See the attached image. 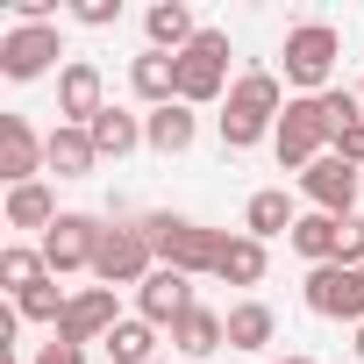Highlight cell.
<instances>
[{
    "instance_id": "obj_18",
    "label": "cell",
    "mask_w": 364,
    "mask_h": 364,
    "mask_svg": "<svg viewBox=\"0 0 364 364\" xmlns=\"http://www.w3.org/2000/svg\"><path fill=\"white\" fill-rule=\"evenodd\" d=\"M43 157H50V171H58V178H86V171L100 164L93 136H86V129H72V122H58V129L43 136Z\"/></svg>"
},
{
    "instance_id": "obj_9",
    "label": "cell",
    "mask_w": 364,
    "mask_h": 364,
    "mask_svg": "<svg viewBox=\"0 0 364 364\" xmlns=\"http://www.w3.org/2000/svg\"><path fill=\"white\" fill-rule=\"evenodd\" d=\"M300 193H307L314 215H357V164H343L336 150L314 157V164L300 171Z\"/></svg>"
},
{
    "instance_id": "obj_26",
    "label": "cell",
    "mask_w": 364,
    "mask_h": 364,
    "mask_svg": "<svg viewBox=\"0 0 364 364\" xmlns=\"http://www.w3.org/2000/svg\"><path fill=\"white\" fill-rule=\"evenodd\" d=\"M100 350H107L114 364H157V328H150L143 314H136V321H114V336H107Z\"/></svg>"
},
{
    "instance_id": "obj_6",
    "label": "cell",
    "mask_w": 364,
    "mask_h": 364,
    "mask_svg": "<svg viewBox=\"0 0 364 364\" xmlns=\"http://www.w3.org/2000/svg\"><path fill=\"white\" fill-rule=\"evenodd\" d=\"M150 236H143V222H122V229H107L100 236V257H93V279L100 286H143L150 279Z\"/></svg>"
},
{
    "instance_id": "obj_15",
    "label": "cell",
    "mask_w": 364,
    "mask_h": 364,
    "mask_svg": "<svg viewBox=\"0 0 364 364\" xmlns=\"http://www.w3.org/2000/svg\"><path fill=\"white\" fill-rule=\"evenodd\" d=\"M193 136H200V122H193V107H186V100H171V107H150V114H143V143H150L157 157L193 150Z\"/></svg>"
},
{
    "instance_id": "obj_1",
    "label": "cell",
    "mask_w": 364,
    "mask_h": 364,
    "mask_svg": "<svg viewBox=\"0 0 364 364\" xmlns=\"http://www.w3.org/2000/svg\"><path fill=\"white\" fill-rule=\"evenodd\" d=\"M279 114H286V93L272 72H243L229 86V114H222V143L229 150H257L264 136H279Z\"/></svg>"
},
{
    "instance_id": "obj_16",
    "label": "cell",
    "mask_w": 364,
    "mask_h": 364,
    "mask_svg": "<svg viewBox=\"0 0 364 364\" xmlns=\"http://www.w3.org/2000/svg\"><path fill=\"white\" fill-rule=\"evenodd\" d=\"M222 343H229V314H215V307H193V314L171 321V350L178 357H215Z\"/></svg>"
},
{
    "instance_id": "obj_25",
    "label": "cell",
    "mask_w": 364,
    "mask_h": 364,
    "mask_svg": "<svg viewBox=\"0 0 364 364\" xmlns=\"http://www.w3.org/2000/svg\"><path fill=\"white\" fill-rule=\"evenodd\" d=\"M279 336V314L264 307V300H243V307H229V350H264Z\"/></svg>"
},
{
    "instance_id": "obj_14",
    "label": "cell",
    "mask_w": 364,
    "mask_h": 364,
    "mask_svg": "<svg viewBox=\"0 0 364 364\" xmlns=\"http://www.w3.org/2000/svg\"><path fill=\"white\" fill-rule=\"evenodd\" d=\"M43 136L22 122V114H0V178L8 186H36V171H43Z\"/></svg>"
},
{
    "instance_id": "obj_3",
    "label": "cell",
    "mask_w": 364,
    "mask_h": 364,
    "mask_svg": "<svg viewBox=\"0 0 364 364\" xmlns=\"http://www.w3.org/2000/svg\"><path fill=\"white\" fill-rule=\"evenodd\" d=\"M272 150H279V164L286 171H307L314 157H328L336 150V122H328V100L314 93H293L286 100V114H279V136H272Z\"/></svg>"
},
{
    "instance_id": "obj_2",
    "label": "cell",
    "mask_w": 364,
    "mask_h": 364,
    "mask_svg": "<svg viewBox=\"0 0 364 364\" xmlns=\"http://www.w3.org/2000/svg\"><path fill=\"white\" fill-rule=\"evenodd\" d=\"M143 236H150L157 264L186 272V279L215 272V264H222V243H229L222 229H200V222H186V215H143Z\"/></svg>"
},
{
    "instance_id": "obj_23",
    "label": "cell",
    "mask_w": 364,
    "mask_h": 364,
    "mask_svg": "<svg viewBox=\"0 0 364 364\" xmlns=\"http://www.w3.org/2000/svg\"><path fill=\"white\" fill-rule=\"evenodd\" d=\"M8 222L15 229H58V200H50V186L36 178V186H8Z\"/></svg>"
},
{
    "instance_id": "obj_20",
    "label": "cell",
    "mask_w": 364,
    "mask_h": 364,
    "mask_svg": "<svg viewBox=\"0 0 364 364\" xmlns=\"http://www.w3.org/2000/svg\"><path fill=\"white\" fill-rule=\"evenodd\" d=\"M293 222H300V208H293L279 186L250 193V208H243V236H257V243H272V236H293Z\"/></svg>"
},
{
    "instance_id": "obj_28",
    "label": "cell",
    "mask_w": 364,
    "mask_h": 364,
    "mask_svg": "<svg viewBox=\"0 0 364 364\" xmlns=\"http://www.w3.org/2000/svg\"><path fill=\"white\" fill-rule=\"evenodd\" d=\"M65 307H72V300H65V286H58V279H43V286H29V293L15 300V314H22V321H50V328L65 321Z\"/></svg>"
},
{
    "instance_id": "obj_31",
    "label": "cell",
    "mask_w": 364,
    "mask_h": 364,
    "mask_svg": "<svg viewBox=\"0 0 364 364\" xmlns=\"http://www.w3.org/2000/svg\"><path fill=\"white\" fill-rule=\"evenodd\" d=\"M336 157H343V164H357V171H364V122H357V129H343V136H336Z\"/></svg>"
},
{
    "instance_id": "obj_34",
    "label": "cell",
    "mask_w": 364,
    "mask_h": 364,
    "mask_svg": "<svg viewBox=\"0 0 364 364\" xmlns=\"http://www.w3.org/2000/svg\"><path fill=\"white\" fill-rule=\"evenodd\" d=\"M157 364H164V357H157Z\"/></svg>"
},
{
    "instance_id": "obj_10",
    "label": "cell",
    "mask_w": 364,
    "mask_h": 364,
    "mask_svg": "<svg viewBox=\"0 0 364 364\" xmlns=\"http://www.w3.org/2000/svg\"><path fill=\"white\" fill-rule=\"evenodd\" d=\"M307 307L328 314V321H364V272L314 264V272H307Z\"/></svg>"
},
{
    "instance_id": "obj_7",
    "label": "cell",
    "mask_w": 364,
    "mask_h": 364,
    "mask_svg": "<svg viewBox=\"0 0 364 364\" xmlns=\"http://www.w3.org/2000/svg\"><path fill=\"white\" fill-rule=\"evenodd\" d=\"M58 58H65V43H58V22H43V29L15 22L8 36H0V72H8V79H43Z\"/></svg>"
},
{
    "instance_id": "obj_8",
    "label": "cell",
    "mask_w": 364,
    "mask_h": 364,
    "mask_svg": "<svg viewBox=\"0 0 364 364\" xmlns=\"http://www.w3.org/2000/svg\"><path fill=\"white\" fill-rule=\"evenodd\" d=\"M100 222L93 215H58V229L43 236V264H50V279L58 272H93V257H100Z\"/></svg>"
},
{
    "instance_id": "obj_33",
    "label": "cell",
    "mask_w": 364,
    "mask_h": 364,
    "mask_svg": "<svg viewBox=\"0 0 364 364\" xmlns=\"http://www.w3.org/2000/svg\"><path fill=\"white\" fill-rule=\"evenodd\" d=\"M357 357H364V321H357Z\"/></svg>"
},
{
    "instance_id": "obj_24",
    "label": "cell",
    "mask_w": 364,
    "mask_h": 364,
    "mask_svg": "<svg viewBox=\"0 0 364 364\" xmlns=\"http://www.w3.org/2000/svg\"><path fill=\"white\" fill-rule=\"evenodd\" d=\"M215 279H222V286H257V279H264V243H257V236H229Z\"/></svg>"
},
{
    "instance_id": "obj_13",
    "label": "cell",
    "mask_w": 364,
    "mask_h": 364,
    "mask_svg": "<svg viewBox=\"0 0 364 364\" xmlns=\"http://www.w3.org/2000/svg\"><path fill=\"white\" fill-rule=\"evenodd\" d=\"M100 107H107V79H100V65H93V58H72V65L58 72V114H65L72 129H86Z\"/></svg>"
},
{
    "instance_id": "obj_12",
    "label": "cell",
    "mask_w": 364,
    "mask_h": 364,
    "mask_svg": "<svg viewBox=\"0 0 364 364\" xmlns=\"http://www.w3.org/2000/svg\"><path fill=\"white\" fill-rule=\"evenodd\" d=\"M114 286H86V293H72V307H65V321H58V343H107L114 336Z\"/></svg>"
},
{
    "instance_id": "obj_32",
    "label": "cell",
    "mask_w": 364,
    "mask_h": 364,
    "mask_svg": "<svg viewBox=\"0 0 364 364\" xmlns=\"http://www.w3.org/2000/svg\"><path fill=\"white\" fill-rule=\"evenodd\" d=\"M272 364H314V357H272Z\"/></svg>"
},
{
    "instance_id": "obj_29",
    "label": "cell",
    "mask_w": 364,
    "mask_h": 364,
    "mask_svg": "<svg viewBox=\"0 0 364 364\" xmlns=\"http://www.w3.org/2000/svg\"><path fill=\"white\" fill-rule=\"evenodd\" d=\"M86 29H107V22H122V0H79V8H72Z\"/></svg>"
},
{
    "instance_id": "obj_21",
    "label": "cell",
    "mask_w": 364,
    "mask_h": 364,
    "mask_svg": "<svg viewBox=\"0 0 364 364\" xmlns=\"http://www.w3.org/2000/svg\"><path fill=\"white\" fill-rule=\"evenodd\" d=\"M86 136H93V150H100V157H129V150L143 143V122H136L129 107H100V114L86 122Z\"/></svg>"
},
{
    "instance_id": "obj_4",
    "label": "cell",
    "mask_w": 364,
    "mask_h": 364,
    "mask_svg": "<svg viewBox=\"0 0 364 364\" xmlns=\"http://www.w3.org/2000/svg\"><path fill=\"white\" fill-rule=\"evenodd\" d=\"M286 86H300L307 100L314 93H328L336 86V58H343V36L328 29V22H300V29H286Z\"/></svg>"
},
{
    "instance_id": "obj_19",
    "label": "cell",
    "mask_w": 364,
    "mask_h": 364,
    "mask_svg": "<svg viewBox=\"0 0 364 364\" xmlns=\"http://www.w3.org/2000/svg\"><path fill=\"white\" fill-rule=\"evenodd\" d=\"M129 86H136V100H150V107H171V100H178V58H164V50H143V58L129 65Z\"/></svg>"
},
{
    "instance_id": "obj_17",
    "label": "cell",
    "mask_w": 364,
    "mask_h": 364,
    "mask_svg": "<svg viewBox=\"0 0 364 364\" xmlns=\"http://www.w3.org/2000/svg\"><path fill=\"white\" fill-rule=\"evenodd\" d=\"M143 29H150V50H164V58H178V50L200 36V22H193L186 0H157V8L143 15Z\"/></svg>"
},
{
    "instance_id": "obj_30",
    "label": "cell",
    "mask_w": 364,
    "mask_h": 364,
    "mask_svg": "<svg viewBox=\"0 0 364 364\" xmlns=\"http://www.w3.org/2000/svg\"><path fill=\"white\" fill-rule=\"evenodd\" d=\"M29 364H86V350H79V343H58V336H50V343H43V350H36Z\"/></svg>"
},
{
    "instance_id": "obj_22",
    "label": "cell",
    "mask_w": 364,
    "mask_h": 364,
    "mask_svg": "<svg viewBox=\"0 0 364 364\" xmlns=\"http://www.w3.org/2000/svg\"><path fill=\"white\" fill-rule=\"evenodd\" d=\"M286 243H293L307 264H336V243H343V215H300Z\"/></svg>"
},
{
    "instance_id": "obj_5",
    "label": "cell",
    "mask_w": 364,
    "mask_h": 364,
    "mask_svg": "<svg viewBox=\"0 0 364 364\" xmlns=\"http://www.w3.org/2000/svg\"><path fill=\"white\" fill-rule=\"evenodd\" d=\"M229 93V36L222 29H200L186 50H178V100L186 107H208Z\"/></svg>"
},
{
    "instance_id": "obj_11",
    "label": "cell",
    "mask_w": 364,
    "mask_h": 364,
    "mask_svg": "<svg viewBox=\"0 0 364 364\" xmlns=\"http://www.w3.org/2000/svg\"><path fill=\"white\" fill-rule=\"evenodd\" d=\"M200 300H193V279L186 272H171V264H157L143 286H136V314L150 321V328H171L178 314H193Z\"/></svg>"
},
{
    "instance_id": "obj_27",
    "label": "cell",
    "mask_w": 364,
    "mask_h": 364,
    "mask_svg": "<svg viewBox=\"0 0 364 364\" xmlns=\"http://www.w3.org/2000/svg\"><path fill=\"white\" fill-rule=\"evenodd\" d=\"M0 279H8V286H15V300H22L29 286H43V279H50V264H43V250L8 243V250H0Z\"/></svg>"
}]
</instances>
